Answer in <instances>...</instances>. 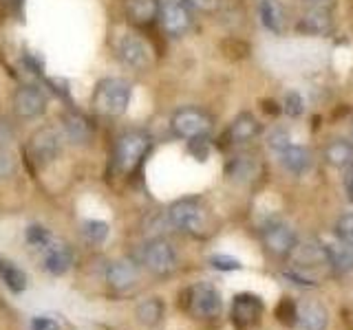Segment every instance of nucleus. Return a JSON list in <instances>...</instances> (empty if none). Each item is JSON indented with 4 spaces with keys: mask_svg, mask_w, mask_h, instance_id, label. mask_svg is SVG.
<instances>
[{
    "mask_svg": "<svg viewBox=\"0 0 353 330\" xmlns=\"http://www.w3.org/2000/svg\"><path fill=\"white\" fill-rule=\"evenodd\" d=\"M190 152L194 154L196 161H205L208 159V139L205 137H199V139H190Z\"/></svg>",
    "mask_w": 353,
    "mask_h": 330,
    "instance_id": "72a5a7b5",
    "label": "nucleus"
},
{
    "mask_svg": "<svg viewBox=\"0 0 353 330\" xmlns=\"http://www.w3.org/2000/svg\"><path fill=\"white\" fill-rule=\"evenodd\" d=\"M27 242L33 247H47L49 242H51V236H49V231L40 227V225H31L27 229Z\"/></svg>",
    "mask_w": 353,
    "mask_h": 330,
    "instance_id": "c85d7f7f",
    "label": "nucleus"
},
{
    "mask_svg": "<svg viewBox=\"0 0 353 330\" xmlns=\"http://www.w3.org/2000/svg\"><path fill=\"white\" fill-rule=\"evenodd\" d=\"M143 264L154 275H170L176 269V251L168 240L157 238L143 247Z\"/></svg>",
    "mask_w": 353,
    "mask_h": 330,
    "instance_id": "9d476101",
    "label": "nucleus"
},
{
    "mask_svg": "<svg viewBox=\"0 0 353 330\" xmlns=\"http://www.w3.org/2000/svg\"><path fill=\"white\" fill-rule=\"evenodd\" d=\"M254 174H256V163L250 157H239L230 165V176H234V179L248 181V179H254Z\"/></svg>",
    "mask_w": 353,
    "mask_h": 330,
    "instance_id": "a878e982",
    "label": "nucleus"
},
{
    "mask_svg": "<svg viewBox=\"0 0 353 330\" xmlns=\"http://www.w3.org/2000/svg\"><path fill=\"white\" fill-rule=\"evenodd\" d=\"M64 124V137L69 139L71 143H77V146H84L93 139V126L82 113H75V110H69L62 117Z\"/></svg>",
    "mask_w": 353,
    "mask_h": 330,
    "instance_id": "4468645a",
    "label": "nucleus"
},
{
    "mask_svg": "<svg viewBox=\"0 0 353 330\" xmlns=\"http://www.w3.org/2000/svg\"><path fill=\"white\" fill-rule=\"evenodd\" d=\"M183 3L196 11H203V14H212V11L219 9L221 0H183Z\"/></svg>",
    "mask_w": 353,
    "mask_h": 330,
    "instance_id": "f704fd0d",
    "label": "nucleus"
},
{
    "mask_svg": "<svg viewBox=\"0 0 353 330\" xmlns=\"http://www.w3.org/2000/svg\"><path fill=\"white\" fill-rule=\"evenodd\" d=\"M159 0H126V14L128 20L139 27L152 25L154 18H159Z\"/></svg>",
    "mask_w": 353,
    "mask_h": 330,
    "instance_id": "a211bd4d",
    "label": "nucleus"
},
{
    "mask_svg": "<svg viewBox=\"0 0 353 330\" xmlns=\"http://www.w3.org/2000/svg\"><path fill=\"white\" fill-rule=\"evenodd\" d=\"M303 110H305V102H303L301 93L292 91V93L285 95V113L287 115H290V117H301Z\"/></svg>",
    "mask_w": 353,
    "mask_h": 330,
    "instance_id": "c756f323",
    "label": "nucleus"
},
{
    "mask_svg": "<svg viewBox=\"0 0 353 330\" xmlns=\"http://www.w3.org/2000/svg\"><path fill=\"white\" fill-rule=\"evenodd\" d=\"M159 22L172 38H181L192 27V14L183 0H163L159 7Z\"/></svg>",
    "mask_w": 353,
    "mask_h": 330,
    "instance_id": "423d86ee",
    "label": "nucleus"
},
{
    "mask_svg": "<svg viewBox=\"0 0 353 330\" xmlns=\"http://www.w3.org/2000/svg\"><path fill=\"white\" fill-rule=\"evenodd\" d=\"M298 27H301V31L309 33V36H323V33L331 29V14L323 7H314L301 18Z\"/></svg>",
    "mask_w": 353,
    "mask_h": 330,
    "instance_id": "4be33fe9",
    "label": "nucleus"
},
{
    "mask_svg": "<svg viewBox=\"0 0 353 330\" xmlns=\"http://www.w3.org/2000/svg\"><path fill=\"white\" fill-rule=\"evenodd\" d=\"M276 315H279V319L283 324H287V326H292L296 319H298V308L294 306V302H290V300H285L281 306H279V311H276Z\"/></svg>",
    "mask_w": 353,
    "mask_h": 330,
    "instance_id": "473e14b6",
    "label": "nucleus"
},
{
    "mask_svg": "<svg viewBox=\"0 0 353 330\" xmlns=\"http://www.w3.org/2000/svg\"><path fill=\"white\" fill-rule=\"evenodd\" d=\"M170 130L174 137L185 139V141L205 137L208 132L212 130V117L201 108L185 106V108L174 110V115L170 117Z\"/></svg>",
    "mask_w": 353,
    "mask_h": 330,
    "instance_id": "20e7f679",
    "label": "nucleus"
},
{
    "mask_svg": "<svg viewBox=\"0 0 353 330\" xmlns=\"http://www.w3.org/2000/svg\"><path fill=\"white\" fill-rule=\"evenodd\" d=\"M210 264H212L216 271H239L243 267L236 258H230V256H212L210 258Z\"/></svg>",
    "mask_w": 353,
    "mask_h": 330,
    "instance_id": "2f4dec72",
    "label": "nucleus"
},
{
    "mask_svg": "<svg viewBox=\"0 0 353 330\" xmlns=\"http://www.w3.org/2000/svg\"><path fill=\"white\" fill-rule=\"evenodd\" d=\"M117 55L121 64L132 71H146L152 62V51L135 33H126L117 44Z\"/></svg>",
    "mask_w": 353,
    "mask_h": 330,
    "instance_id": "6e6552de",
    "label": "nucleus"
},
{
    "mask_svg": "<svg viewBox=\"0 0 353 330\" xmlns=\"http://www.w3.org/2000/svg\"><path fill=\"white\" fill-rule=\"evenodd\" d=\"M150 148H152V137L146 130L121 132L115 143V152H113L115 168L124 174H130L132 170L139 168L143 159H146Z\"/></svg>",
    "mask_w": 353,
    "mask_h": 330,
    "instance_id": "f03ea898",
    "label": "nucleus"
},
{
    "mask_svg": "<svg viewBox=\"0 0 353 330\" xmlns=\"http://www.w3.org/2000/svg\"><path fill=\"white\" fill-rule=\"evenodd\" d=\"M336 234L340 242H345L347 247L353 249V214L340 216V220L336 223Z\"/></svg>",
    "mask_w": 353,
    "mask_h": 330,
    "instance_id": "cd10ccee",
    "label": "nucleus"
},
{
    "mask_svg": "<svg viewBox=\"0 0 353 330\" xmlns=\"http://www.w3.org/2000/svg\"><path fill=\"white\" fill-rule=\"evenodd\" d=\"M168 218L176 229L194 236L203 234L208 225V212L199 198H181V201L172 203L168 209Z\"/></svg>",
    "mask_w": 353,
    "mask_h": 330,
    "instance_id": "39448f33",
    "label": "nucleus"
},
{
    "mask_svg": "<svg viewBox=\"0 0 353 330\" xmlns=\"http://www.w3.org/2000/svg\"><path fill=\"white\" fill-rule=\"evenodd\" d=\"M0 278L5 280L9 291H14V293H22L27 289V275L20 269H16L14 264H7L3 260H0Z\"/></svg>",
    "mask_w": 353,
    "mask_h": 330,
    "instance_id": "393cba45",
    "label": "nucleus"
},
{
    "mask_svg": "<svg viewBox=\"0 0 353 330\" xmlns=\"http://www.w3.org/2000/svg\"><path fill=\"white\" fill-rule=\"evenodd\" d=\"M188 308L194 317L210 319L221 313V295L212 284H194L188 291Z\"/></svg>",
    "mask_w": 353,
    "mask_h": 330,
    "instance_id": "9b49d317",
    "label": "nucleus"
},
{
    "mask_svg": "<svg viewBox=\"0 0 353 330\" xmlns=\"http://www.w3.org/2000/svg\"><path fill=\"white\" fill-rule=\"evenodd\" d=\"M287 146H290V137H287V132H283V130L272 132V137H270V148H272L276 154L283 152Z\"/></svg>",
    "mask_w": 353,
    "mask_h": 330,
    "instance_id": "c9c22d12",
    "label": "nucleus"
},
{
    "mask_svg": "<svg viewBox=\"0 0 353 330\" xmlns=\"http://www.w3.org/2000/svg\"><path fill=\"white\" fill-rule=\"evenodd\" d=\"M11 137H14V132H11V128L7 126V121L0 119V148L7 146V143L11 141Z\"/></svg>",
    "mask_w": 353,
    "mask_h": 330,
    "instance_id": "58836bf2",
    "label": "nucleus"
},
{
    "mask_svg": "<svg viewBox=\"0 0 353 330\" xmlns=\"http://www.w3.org/2000/svg\"><path fill=\"white\" fill-rule=\"evenodd\" d=\"M325 249V256H327V264L336 273L345 275L353 271V249L347 247L345 242L340 240H331L327 245H323Z\"/></svg>",
    "mask_w": 353,
    "mask_h": 330,
    "instance_id": "2eb2a0df",
    "label": "nucleus"
},
{
    "mask_svg": "<svg viewBox=\"0 0 353 330\" xmlns=\"http://www.w3.org/2000/svg\"><path fill=\"white\" fill-rule=\"evenodd\" d=\"M259 132H261V124L256 121V117L250 115V113H241L230 124V128H228V139H230V143L239 146V143H248L252 139H256Z\"/></svg>",
    "mask_w": 353,
    "mask_h": 330,
    "instance_id": "dca6fc26",
    "label": "nucleus"
},
{
    "mask_svg": "<svg viewBox=\"0 0 353 330\" xmlns=\"http://www.w3.org/2000/svg\"><path fill=\"white\" fill-rule=\"evenodd\" d=\"M345 192H347V198L353 203V163L347 165V174H345Z\"/></svg>",
    "mask_w": 353,
    "mask_h": 330,
    "instance_id": "4c0bfd02",
    "label": "nucleus"
},
{
    "mask_svg": "<svg viewBox=\"0 0 353 330\" xmlns=\"http://www.w3.org/2000/svg\"><path fill=\"white\" fill-rule=\"evenodd\" d=\"M325 161L336 165V168H347L353 163V143L338 139L334 143H329L325 148Z\"/></svg>",
    "mask_w": 353,
    "mask_h": 330,
    "instance_id": "5701e85b",
    "label": "nucleus"
},
{
    "mask_svg": "<svg viewBox=\"0 0 353 330\" xmlns=\"http://www.w3.org/2000/svg\"><path fill=\"white\" fill-rule=\"evenodd\" d=\"M73 267V251L64 245H53L44 256V269L51 275H64Z\"/></svg>",
    "mask_w": 353,
    "mask_h": 330,
    "instance_id": "412c9836",
    "label": "nucleus"
},
{
    "mask_svg": "<svg viewBox=\"0 0 353 330\" xmlns=\"http://www.w3.org/2000/svg\"><path fill=\"white\" fill-rule=\"evenodd\" d=\"M259 16L263 27L272 31V33H283L285 25H287V16L285 9L279 0H261L259 3Z\"/></svg>",
    "mask_w": 353,
    "mask_h": 330,
    "instance_id": "6ab92c4d",
    "label": "nucleus"
},
{
    "mask_svg": "<svg viewBox=\"0 0 353 330\" xmlns=\"http://www.w3.org/2000/svg\"><path fill=\"white\" fill-rule=\"evenodd\" d=\"M261 315H263V302L261 297L256 295H250V293H243L234 297V304H232V317L241 328H248L261 322Z\"/></svg>",
    "mask_w": 353,
    "mask_h": 330,
    "instance_id": "f8f14e48",
    "label": "nucleus"
},
{
    "mask_svg": "<svg viewBox=\"0 0 353 330\" xmlns=\"http://www.w3.org/2000/svg\"><path fill=\"white\" fill-rule=\"evenodd\" d=\"M327 317V308L316 300H307L298 306V324L303 330H325Z\"/></svg>",
    "mask_w": 353,
    "mask_h": 330,
    "instance_id": "f3484780",
    "label": "nucleus"
},
{
    "mask_svg": "<svg viewBox=\"0 0 353 330\" xmlns=\"http://www.w3.org/2000/svg\"><path fill=\"white\" fill-rule=\"evenodd\" d=\"M263 236V245L268 249L272 256L276 258H285L290 256V253L296 249V234L294 229L287 225V223H281V220H272L263 227L261 231Z\"/></svg>",
    "mask_w": 353,
    "mask_h": 330,
    "instance_id": "1a4fd4ad",
    "label": "nucleus"
},
{
    "mask_svg": "<svg viewBox=\"0 0 353 330\" xmlns=\"http://www.w3.org/2000/svg\"><path fill=\"white\" fill-rule=\"evenodd\" d=\"M132 97L130 82L121 80V77H104L97 82L93 91V110L104 117H121L128 110Z\"/></svg>",
    "mask_w": 353,
    "mask_h": 330,
    "instance_id": "f257e3e1",
    "label": "nucleus"
},
{
    "mask_svg": "<svg viewBox=\"0 0 353 330\" xmlns=\"http://www.w3.org/2000/svg\"><path fill=\"white\" fill-rule=\"evenodd\" d=\"M137 317H139V322L146 324V326L159 324V319L163 317V304H161L159 297H150V300L141 302L137 306Z\"/></svg>",
    "mask_w": 353,
    "mask_h": 330,
    "instance_id": "b1692460",
    "label": "nucleus"
},
{
    "mask_svg": "<svg viewBox=\"0 0 353 330\" xmlns=\"http://www.w3.org/2000/svg\"><path fill=\"white\" fill-rule=\"evenodd\" d=\"M47 106H49V95L40 86L25 84L14 95V110L20 119H38L40 115L47 113Z\"/></svg>",
    "mask_w": 353,
    "mask_h": 330,
    "instance_id": "0eeeda50",
    "label": "nucleus"
},
{
    "mask_svg": "<svg viewBox=\"0 0 353 330\" xmlns=\"http://www.w3.org/2000/svg\"><path fill=\"white\" fill-rule=\"evenodd\" d=\"M64 135L55 126H42L29 137V159L38 165V168H47L62 154Z\"/></svg>",
    "mask_w": 353,
    "mask_h": 330,
    "instance_id": "7ed1b4c3",
    "label": "nucleus"
},
{
    "mask_svg": "<svg viewBox=\"0 0 353 330\" xmlns=\"http://www.w3.org/2000/svg\"><path fill=\"white\" fill-rule=\"evenodd\" d=\"M16 172V159H14V154H11L9 150L5 148H0V181H5V179H11Z\"/></svg>",
    "mask_w": 353,
    "mask_h": 330,
    "instance_id": "7c9ffc66",
    "label": "nucleus"
},
{
    "mask_svg": "<svg viewBox=\"0 0 353 330\" xmlns=\"http://www.w3.org/2000/svg\"><path fill=\"white\" fill-rule=\"evenodd\" d=\"M82 231H84L88 242H93V245H102L108 236V225L104 223V220H86Z\"/></svg>",
    "mask_w": 353,
    "mask_h": 330,
    "instance_id": "bb28decb",
    "label": "nucleus"
},
{
    "mask_svg": "<svg viewBox=\"0 0 353 330\" xmlns=\"http://www.w3.org/2000/svg\"><path fill=\"white\" fill-rule=\"evenodd\" d=\"M309 3H314V5H320V3H325V0H309Z\"/></svg>",
    "mask_w": 353,
    "mask_h": 330,
    "instance_id": "ea45409f",
    "label": "nucleus"
},
{
    "mask_svg": "<svg viewBox=\"0 0 353 330\" xmlns=\"http://www.w3.org/2000/svg\"><path fill=\"white\" fill-rule=\"evenodd\" d=\"M279 157H281L283 168L292 174H305L309 170V165H312V154H309V150L303 146H294V143H290L283 152H279Z\"/></svg>",
    "mask_w": 353,
    "mask_h": 330,
    "instance_id": "aec40b11",
    "label": "nucleus"
},
{
    "mask_svg": "<svg viewBox=\"0 0 353 330\" xmlns=\"http://www.w3.org/2000/svg\"><path fill=\"white\" fill-rule=\"evenodd\" d=\"M31 330H60V324L51 317H33Z\"/></svg>",
    "mask_w": 353,
    "mask_h": 330,
    "instance_id": "e433bc0d",
    "label": "nucleus"
},
{
    "mask_svg": "<svg viewBox=\"0 0 353 330\" xmlns=\"http://www.w3.org/2000/svg\"><path fill=\"white\" fill-rule=\"evenodd\" d=\"M139 271L132 260H115L106 271V280L115 291H128L137 284Z\"/></svg>",
    "mask_w": 353,
    "mask_h": 330,
    "instance_id": "ddd939ff",
    "label": "nucleus"
},
{
    "mask_svg": "<svg viewBox=\"0 0 353 330\" xmlns=\"http://www.w3.org/2000/svg\"><path fill=\"white\" fill-rule=\"evenodd\" d=\"M351 137H353V128H351Z\"/></svg>",
    "mask_w": 353,
    "mask_h": 330,
    "instance_id": "a19ab883",
    "label": "nucleus"
}]
</instances>
